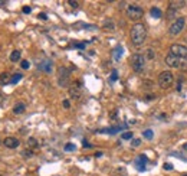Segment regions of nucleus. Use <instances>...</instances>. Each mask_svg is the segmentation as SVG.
<instances>
[{"label": "nucleus", "instance_id": "nucleus-21", "mask_svg": "<svg viewBox=\"0 0 187 176\" xmlns=\"http://www.w3.org/2000/svg\"><path fill=\"white\" fill-rule=\"evenodd\" d=\"M114 176H127V170L124 167H118L115 170V173H114Z\"/></svg>", "mask_w": 187, "mask_h": 176}, {"label": "nucleus", "instance_id": "nucleus-35", "mask_svg": "<svg viewBox=\"0 0 187 176\" xmlns=\"http://www.w3.org/2000/svg\"><path fill=\"white\" fill-rule=\"evenodd\" d=\"M39 19H40V20H46V19H48V16H46L45 13H40V14H39Z\"/></svg>", "mask_w": 187, "mask_h": 176}, {"label": "nucleus", "instance_id": "nucleus-29", "mask_svg": "<svg viewBox=\"0 0 187 176\" xmlns=\"http://www.w3.org/2000/svg\"><path fill=\"white\" fill-rule=\"evenodd\" d=\"M163 167H164V169H166V170H173V165H171V163H164V165H163Z\"/></svg>", "mask_w": 187, "mask_h": 176}, {"label": "nucleus", "instance_id": "nucleus-20", "mask_svg": "<svg viewBox=\"0 0 187 176\" xmlns=\"http://www.w3.org/2000/svg\"><path fill=\"white\" fill-rule=\"evenodd\" d=\"M22 76L23 75H22V74H19V72L17 74H14V75H12V82H10V84H17V82L22 80Z\"/></svg>", "mask_w": 187, "mask_h": 176}, {"label": "nucleus", "instance_id": "nucleus-30", "mask_svg": "<svg viewBox=\"0 0 187 176\" xmlns=\"http://www.w3.org/2000/svg\"><path fill=\"white\" fill-rule=\"evenodd\" d=\"M74 46H75V48H78V49H84V48L86 46V43H85V42H81V43H75Z\"/></svg>", "mask_w": 187, "mask_h": 176}, {"label": "nucleus", "instance_id": "nucleus-6", "mask_svg": "<svg viewBox=\"0 0 187 176\" xmlns=\"http://www.w3.org/2000/svg\"><path fill=\"white\" fill-rule=\"evenodd\" d=\"M69 75H71V72L68 68H65V67L59 68V69H58V82H59V85H62V87L68 85V82H69Z\"/></svg>", "mask_w": 187, "mask_h": 176}, {"label": "nucleus", "instance_id": "nucleus-37", "mask_svg": "<svg viewBox=\"0 0 187 176\" xmlns=\"http://www.w3.org/2000/svg\"><path fill=\"white\" fill-rule=\"evenodd\" d=\"M3 104H5V97H3V95L0 94V107H2Z\"/></svg>", "mask_w": 187, "mask_h": 176}, {"label": "nucleus", "instance_id": "nucleus-24", "mask_svg": "<svg viewBox=\"0 0 187 176\" xmlns=\"http://www.w3.org/2000/svg\"><path fill=\"white\" fill-rule=\"evenodd\" d=\"M118 80V71L117 69H112V72H111V78H109V81L111 82H115Z\"/></svg>", "mask_w": 187, "mask_h": 176}, {"label": "nucleus", "instance_id": "nucleus-13", "mask_svg": "<svg viewBox=\"0 0 187 176\" xmlns=\"http://www.w3.org/2000/svg\"><path fill=\"white\" fill-rule=\"evenodd\" d=\"M10 82H12V76H10L9 72H2L0 74V85H6Z\"/></svg>", "mask_w": 187, "mask_h": 176}, {"label": "nucleus", "instance_id": "nucleus-40", "mask_svg": "<svg viewBox=\"0 0 187 176\" xmlns=\"http://www.w3.org/2000/svg\"><path fill=\"white\" fill-rule=\"evenodd\" d=\"M181 176H187V175H181Z\"/></svg>", "mask_w": 187, "mask_h": 176}, {"label": "nucleus", "instance_id": "nucleus-22", "mask_svg": "<svg viewBox=\"0 0 187 176\" xmlns=\"http://www.w3.org/2000/svg\"><path fill=\"white\" fill-rule=\"evenodd\" d=\"M63 149H65V152H74L75 149H76V146H75L74 143H66Z\"/></svg>", "mask_w": 187, "mask_h": 176}, {"label": "nucleus", "instance_id": "nucleus-1", "mask_svg": "<svg viewBox=\"0 0 187 176\" xmlns=\"http://www.w3.org/2000/svg\"><path fill=\"white\" fill-rule=\"evenodd\" d=\"M147 38V29L143 23H135L131 28V41L135 46H141Z\"/></svg>", "mask_w": 187, "mask_h": 176}, {"label": "nucleus", "instance_id": "nucleus-27", "mask_svg": "<svg viewBox=\"0 0 187 176\" xmlns=\"http://www.w3.org/2000/svg\"><path fill=\"white\" fill-rule=\"evenodd\" d=\"M20 67L23 68V69H29L30 64H29V61H22V62H20Z\"/></svg>", "mask_w": 187, "mask_h": 176}, {"label": "nucleus", "instance_id": "nucleus-36", "mask_svg": "<svg viewBox=\"0 0 187 176\" xmlns=\"http://www.w3.org/2000/svg\"><path fill=\"white\" fill-rule=\"evenodd\" d=\"M69 5H71V6H74V7H78V6H79V5H78V2H74V0H71Z\"/></svg>", "mask_w": 187, "mask_h": 176}, {"label": "nucleus", "instance_id": "nucleus-7", "mask_svg": "<svg viewBox=\"0 0 187 176\" xmlns=\"http://www.w3.org/2000/svg\"><path fill=\"white\" fill-rule=\"evenodd\" d=\"M170 51H171V53H173L174 57H177V58H187V48L183 46V45L174 43V45H171Z\"/></svg>", "mask_w": 187, "mask_h": 176}, {"label": "nucleus", "instance_id": "nucleus-11", "mask_svg": "<svg viewBox=\"0 0 187 176\" xmlns=\"http://www.w3.org/2000/svg\"><path fill=\"white\" fill-rule=\"evenodd\" d=\"M37 68H39L40 71L51 72L52 71V61H49V59H42V61L37 64Z\"/></svg>", "mask_w": 187, "mask_h": 176}, {"label": "nucleus", "instance_id": "nucleus-39", "mask_svg": "<svg viewBox=\"0 0 187 176\" xmlns=\"http://www.w3.org/2000/svg\"><path fill=\"white\" fill-rule=\"evenodd\" d=\"M184 149H186V150H187V143H186V144H184Z\"/></svg>", "mask_w": 187, "mask_h": 176}, {"label": "nucleus", "instance_id": "nucleus-3", "mask_svg": "<svg viewBox=\"0 0 187 176\" xmlns=\"http://www.w3.org/2000/svg\"><path fill=\"white\" fill-rule=\"evenodd\" d=\"M173 81H174V75L170 71H163L158 75V85L161 87V88H168V87H171Z\"/></svg>", "mask_w": 187, "mask_h": 176}, {"label": "nucleus", "instance_id": "nucleus-17", "mask_svg": "<svg viewBox=\"0 0 187 176\" xmlns=\"http://www.w3.org/2000/svg\"><path fill=\"white\" fill-rule=\"evenodd\" d=\"M150 13H151V16L153 18H155V19H160L161 18V10L158 9V7H151V10H150Z\"/></svg>", "mask_w": 187, "mask_h": 176}, {"label": "nucleus", "instance_id": "nucleus-33", "mask_svg": "<svg viewBox=\"0 0 187 176\" xmlns=\"http://www.w3.org/2000/svg\"><path fill=\"white\" fill-rule=\"evenodd\" d=\"M62 104H63V107H65V108H69V107H71V103L68 100H63V103H62Z\"/></svg>", "mask_w": 187, "mask_h": 176}, {"label": "nucleus", "instance_id": "nucleus-4", "mask_svg": "<svg viewBox=\"0 0 187 176\" xmlns=\"http://www.w3.org/2000/svg\"><path fill=\"white\" fill-rule=\"evenodd\" d=\"M131 67L135 72H141L145 67V58L141 53H135L134 57L131 58Z\"/></svg>", "mask_w": 187, "mask_h": 176}, {"label": "nucleus", "instance_id": "nucleus-8", "mask_svg": "<svg viewBox=\"0 0 187 176\" xmlns=\"http://www.w3.org/2000/svg\"><path fill=\"white\" fill-rule=\"evenodd\" d=\"M166 64H167L168 67H171V68L181 67V61H180V58L174 57L173 53H168L167 57H166Z\"/></svg>", "mask_w": 187, "mask_h": 176}, {"label": "nucleus", "instance_id": "nucleus-16", "mask_svg": "<svg viewBox=\"0 0 187 176\" xmlns=\"http://www.w3.org/2000/svg\"><path fill=\"white\" fill-rule=\"evenodd\" d=\"M186 5V2H171L170 3V7L168 9H171V10H178V9H181L183 6Z\"/></svg>", "mask_w": 187, "mask_h": 176}, {"label": "nucleus", "instance_id": "nucleus-5", "mask_svg": "<svg viewBox=\"0 0 187 176\" xmlns=\"http://www.w3.org/2000/svg\"><path fill=\"white\" fill-rule=\"evenodd\" d=\"M184 25H186V18H177V20H176V22L170 26V29H168V33L171 35V36L178 35L183 29H184Z\"/></svg>", "mask_w": 187, "mask_h": 176}, {"label": "nucleus", "instance_id": "nucleus-23", "mask_svg": "<svg viewBox=\"0 0 187 176\" xmlns=\"http://www.w3.org/2000/svg\"><path fill=\"white\" fill-rule=\"evenodd\" d=\"M143 136H144L147 140H151V139H153V136H154V133H153V130H145L144 133H143Z\"/></svg>", "mask_w": 187, "mask_h": 176}, {"label": "nucleus", "instance_id": "nucleus-38", "mask_svg": "<svg viewBox=\"0 0 187 176\" xmlns=\"http://www.w3.org/2000/svg\"><path fill=\"white\" fill-rule=\"evenodd\" d=\"M5 5V2H0V6H3Z\"/></svg>", "mask_w": 187, "mask_h": 176}, {"label": "nucleus", "instance_id": "nucleus-18", "mask_svg": "<svg viewBox=\"0 0 187 176\" xmlns=\"http://www.w3.org/2000/svg\"><path fill=\"white\" fill-rule=\"evenodd\" d=\"M28 146H29V149H37L39 147V143H37L36 139L29 137L28 139Z\"/></svg>", "mask_w": 187, "mask_h": 176}, {"label": "nucleus", "instance_id": "nucleus-32", "mask_svg": "<svg viewBox=\"0 0 187 176\" xmlns=\"http://www.w3.org/2000/svg\"><path fill=\"white\" fill-rule=\"evenodd\" d=\"M30 12H32V7H30V6H25V7H23V13L29 14Z\"/></svg>", "mask_w": 187, "mask_h": 176}, {"label": "nucleus", "instance_id": "nucleus-14", "mask_svg": "<svg viewBox=\"0 0 187 176\" xmlns=\"http://www.w3.org/2000/svg\"><path fill=\"white\" fill-rule=\"evenodd\" d=\"M25 111H26V105L23 103H17V104L13 107V113L14 114H23Z\"/></svg>", "mask_w": 187, "mask_h": 176}, {"label": "nucleus", "instance_id": "nucleus-19", "mask_svg": "<svg viewBox=\"0 0 187 176\" xmlns=\"http://www.w3.org/2000/svg\"><path fill=\"white\" fill-rule=\"evenodd\" d=\"M20 55H22V53H20V51H17V49H16V51H13V52L10 53V61H12V62H17L19 59H20Z\"/></svg>", "mask_w": 187, "mask_h": 176}, {"label": "nucleus", "instance_id": "nucleus-34", "mask_svg": "<svg viewBox=\"0 0 187 176\" xmlns=\"http://www.w3.org/2000/svg\"><path fill=\"white\" fill-rule=\"evenodd\" d=\"M82 144H84V147H86V149H91V147H92V146H91V144H89L86 140H84V142H82Z\"/></svg>", "mask_w": 187, "mask_h": 176}, {"label": "nucleus", "instance_id": "nucleus-26", "mask_svg": "<svg viewBox=\"0 0 187 176\" xmlns=\"http://www.w3.org/2000/svg\"><path fill=\"white\" fill-rule=\"evenodd\" d=\"M140 144H141V140H140V139H134V140L131 142V146H132V147H138Z\"/></svg>", "mask_w": 187, "mask_h": 176}, {"label": "nucleus", "instance_id": "nucleus-2", "mask_svg": "<svg viewBox=\"0 0 187 176\" xmlns=\"http://www.w3.org/2000/svg\"><path fill=\"white\" fill-rule=\"evenodd\" d=\"M143 14H144V10H143V7H140L138 5H130L127 7V16H128L131 20L141 19Z\"/></svg>", "mask_w": 187, "mask_h": 176}, {"label": "nucleus", "instance_id": "nucleus-15", "mask_svg": "<svg viewBox=\"0 0 187 176\" xmlns=\"http://www.w3.org/2000/svg\"><path fill=\"white\" fill-rule=\"evenodd\" d=\"M121 55H122V46L121 45H118V46H115V49L112 51V57H114L115 61H120Z\"/></svg>", "mask_w": 187, "mask_h": 176}, {"label": "nucleus", "instance_id": "nucleus-12", "mask_svg": "<svg viewBox=\"0 0 187 176\" xmlns=\"http://www.w3.org/2000/svg\"><path fill=\"white\" fill-rule=\"evenodd\" d=\"M3 143H5L6 147H9V149H16L19 144H20V142H19L16 137H6Z\"/></svg>", "mask_w": 187, "mask_h": 176}, {"label": "nucleus", "instance_id": "nucleus-25", "mask_svg": "<svg viewBox=\"0 0 187 176\" xmlns=\"http://www.w3.org/2000/svg\"><path fill=\"white\" fill-rule=\"evenodd\" d=\"M121 137H122V140H131L132 139V133L131 131H124L121 134Z\"/></svg>", "mask_w": 187, "mask_h": 176}, {"label": "nucleus", "instance_id": "nucleus-10", "mask_svg": "<svg viewBox=\"0 0 187 176\" xmlns=\"http://www.w3.org/2000/svg\"><path fill=\"white\" fill-rule=\"evenodd\" d=\"M147 162H148V160H147V156H145V154H140V156L135 159V162H134V163H135V166H137V169H138V170L144 172Z\"/></svg>", "mask_w": 187, "mask_h": 176}, {"label": "nucleus", "instance_id": "nucleus-28", "mask_svg": "<svg viewBox=\"0 0 187 176\" xmlns=\"http://www.w3.org/2000/svg\"><path fill=\"white\" fill-rule=\"evenodd\" d=\"M22 154H23L25 157H32L33 152H32V150H23V152H22Z\"/></svg>", "mask_w": 187, "mask_h": 176}, {"label": "nucleus", "instance_id": "nucleus-31", "mask_svg": "<svg viewBox=\"0 0 187 176\" xmlns=\"http://www.w3.org/2000/svg\"><path fill=\"white\" fill-rule=\"evenodd\" d=\"M147 58H150V59L154 58V51H153V49H148V51H147Z\"/></svg>", "mask_w": 187, "mask_h": 176}, {"label": "nucleus", "instance_id": "nucleus-9", "mask_svg": "<svg viewBox=\"0 0 187 176\" xmlns=\"http://www.w3.org/2000/svg\"><path fill=\"white\" fill-rule=\"evenodd\" d=\"M69 95L74 98V100H79L81 98V95H82V88H81L79 82L74 84V85L69 88Z\"/></svg>", "mask_w": 187, "mask_h": 176}]
</instances>
